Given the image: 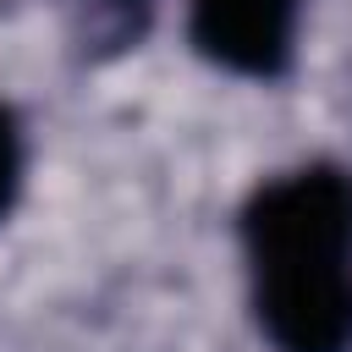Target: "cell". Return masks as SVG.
<instances>
[{
  "instance_id": "1",
  "label": "cell",
  "mask_w": 352,
  "mask_h": 352,
  "mask_svg": "<svg viewBox=\"0 0 352 352\" xmlns=\"http://www.w3.org/2000/svg\"><path fill=\"white\" fill-rule=\"evenodd\" d=\"M253 314L275 352H352V176L302 165L242 209Z\"/></svg>"
},
{
  "instance_id": "2",
  "label": "cell",
  "mask_w": 352,
  "mask_h": 352,
  "mask_svg": "<svg viewBox=\"0 0 352 352\" xmlns=\"http://www.w3.org/2000/svg\"><path fill=\"white\" fill-rule=\"evenodd\" d=\"M302 0H192L187 33L204 60L236 77H280L292 66Z\"/></svg>"
},
{
  "instance_id": "3",
  "label": "cell",
  "mask_w": 352,
  "mask_h": 352,
  "mask_svg": "<svg viewBox=\"0 0 352 352\" xmlns=\"http://www.w3.org/2000/svg\"><path fill=\"white\" fill-rule=\"evenodd\" d=\"M16 187H22V132H16L11 110L0 104V214L11 209Z\"/></svg>"
}]
</instances>
